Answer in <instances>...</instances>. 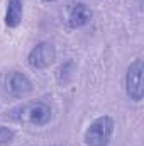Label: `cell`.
<instances>
[{
    "label": "cell",
    "mask_w": 144,
    "mask_h": 146,
    "mask_svg": "<svg viewBox=\"0 0 144 146\" xmlns=\"http://www.w3.org/2000/svg\"><path fill=\"white\" fill-rule=\"evenodd\" d=\"M15 138V133L10 129V127H5V126H0V146H7L10 145Z\"/></svg>",
    "instance_id": "8"
},
{
    "label": "cell",
    "mask_w": 144,
    "mask_h": 146,
    "mask_svg": "<svg viewBox=\"0 0 144 146\" xmlns=\"http://www.w3.org/2000/svg\"><path fill=\"white\" fill-rule=\"evenodd\" d=\"M56 60V48L51 44V42H39L36 44L29 56H27V63L31 68H36V70H44L48 66H51Z\"/></svg>",
    "instance_id": "4"
},
{
    "label": "cell",
    "mask_w": 144,
    "mask_h": 146,
    "mask_svg": "<svg viewBox=\"0 0 144 146\" xmlns=\"http://www.w3.org/2000/svg\"><path fill=\"white\" fill-rule=\"evenodd\" d=\"M114 119L110 115L97 117L85 131V143L87 146H107L114 134Z\"/></svg>",
    "instance_id": "2"
},
{
    "label": "cell",
    "mask_w": 144,
    "mask_h": 146,
    "mask_svg": "<svg viewBox=\"0 0 144 146\" xmlns=\"http://www.w3.org/2000/svg\"><path fill=\"white\" fill-rule=\"evenodd\" d=\"M44 2H56V0H44Z\"/></svg>",
    "instance_id": "9"
},
{
    "label": "cell",
    "mask_w": 144,
    "mask_h": 146,
    "mask_svg": "<svg viewBox=\"0 0 144 146\" xmlns=\"http://www.w3.org/2000/svg\"><path fill=\"white\" fill-rule=\"evenodd\" d=\"M92 21V10L88 5L85 3H75L71 9H70V14H68V24L73 29H80V27H85L87 24H90Z\"/></svg>",
    "instance_id": "6"
},
{
    "label": "cell",
    "mask_w": 144,
    "mask_h": 146,
    "mask_svg": "<svg viewBox=\"0 0 144 146\" xmlns=\"http://www.w3.org/2000/svg\"><path fill=\"white\" fill-rule=\"evenodd\" d=\"M10 119L20 124L44 126L51 121V107L46 102H26L7 112Z\"/></svg>",
    "instance_id": "1"
},
{
    "label": "cell",
    "mask_w": 144,
    "mask_h": 146,
    "mask_svg": "<svg viewBox=\"0 0 144 146\" xmlns=\"http://www.w3.org/2000/svg\"><path fill=\"white\" fill-rule=\"evenodd\" d=\"M24 15V5L22 0H7V9H5V26L10 29H15L20 26Z\"/></svg>",
    "instance_id": "7"
},
{
    "label": "cell",
    "mask_w": 144,
    "mask_h": 146,
    "mask_svg": "<svg viewBox=\"0 0 144 146\" xmlns=\"http://www.w3.org/2000/svg\"><path fill=\"white\" fill-rule=\"evenodd\" d=\"M3 85H5V90H7L12 97H15V99H22V97H26V95H29V94L32 92V83H31V80L20 72L7 73Z\"/></svg>",
    "instance_id": "5"
},
{
    "label": "cell",
    "mask_w": 144,
    "mask_h": 146,
    "mask_svg": "<svg viewBox=\"0 0 144 146\" xmlns=\"http://www.w3.org/2000/svg\"><path fill=\"white\" fill-rule=\"evenodd\" d=\"M126 94L132 102H141L144 97V63L141 58L134 60L126 73Z\"/></svg>",
    "instance_id": "3"
}]
</instances>
